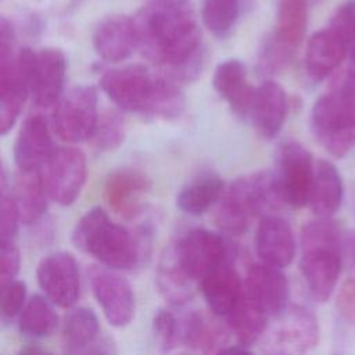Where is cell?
Instances as JSON below:
<instances>
[{"instance_id": "33", "label": "cell", "mask_w": 355, "mask_h": 355, "mask_svg": "<svg viewBox=\"0 0 355 355\" xmlns=\"http://www.w3.org/2000/svg\"><path fill=\"white\" fill-rule=\"evenodd\" d=\"M58 324V316L53 304L43 295H32L19 313V331L29 337L50 336Z\"/></svg>"}, {"instance_id": "14", "label": "cell", "mask_w": 355, "mask_h": 355, "mask_svg": "<svg viewBox=\"0 0 355 355\" xmlns=\"http://www.w3.org/2000/svg\"><path fill=\"white\" fill-rule=\"evenodd\" d=\"M244 287L245 297L268 316L280 315L287 309L290 288L280 268L263 262L251 265L247 270Z\"/></svg>"}, {"instance_id": "19", "label": "cell", "mask_w": 355, "mask_h": 355, "mask_svg": "<svg viewBox=\"0 0 355 355\" xmlns=\"http://www.w3.org/2000/svg\"><path fill=\"white\" fill-rule=\"evenodd\" d=\"M54 150L47 121L39 114L28 116L14 143L18 171H42Z\"/></svg>"}, {"instance_id": "10", "label": "cell", "mask_w": 355, "mask_h": 355, "mask_svg": "<svg viewBox=\"0 0 355 355\" xmlns=\"http://www.w3.org/2000/svg\"><path fill=\"white\" fill-rule=\"evenodd\" d=\"M67 60L60 49L46 47L33 51L28 47L29 96L39 108L55 107L62 97Z\"/></svg>"}, {"instance_id": "42", "label": "cell", "mask_w": 355, "mask_h": 355, "mask_svg": "<svg viewBox=\"0 0 355 355\" xmlns=\"http://www.w3.org/2000/svg\"><path fill=\"white\" fill-rule=\"evenodd\" d=\"M19 251L14 241H4L1 243V270H0V280L1 286L15 280V276L19 270Z\"/></svg>"}, {"instance_id": "3", "label": "cell", "mask_w": 355, "mask_h": 355, "mask_svg": "<svg viewBox=\"0 0 355 355\" xmlns=\"http://www.w3.org/2000/svg\"><path fill=\"white\" fill-rule=\"evenodd\" d=\"M316 141L334 158L345 157L355 146V79L347 72L331 82L311 111Z\"/></svg>"}, {"instance_id": "25", "label": "cell", "mask_w": 355, "mask_h": 355, "mask_svg": "<svg viewBox=\"0 0 355 355\" xmlns=\"http://www.w3.org/2000/svg\"><path fill=\"white\" fill-rule=\"evenodd\" d=\"M343 197L344 186L337 166L327 159H318L308 205L319 218H331L340 209Z\"/></svg>"}, {"instance_id": "6", "label": "cell", "mask_w": 355, "mask_h": 355, "mask_svg": "<svg viewBox=\"0 0 355 355\" xmlns=\"http://www.w3.org/2000/svg\"><path fill=\"white\" fill-rule=\"evenodd\" d=\"M97 92L90 85L71 87L54 107L53 129L67 143L90 140L98 121Z\"/></svg>"}, {"instance_id": "9", "label": "cell", "mask_w": 355, "mask_h": 355, "mask_svg": "<svg viewBox=\"0 0 355 355\" xmlns=\"http://www.w3.org/2000/svg\"><path fill=\"white\" fill-rule=\"evenodd\" d=\"M186 273L196 282L226 263L229 245L222 236L207 229H191L173 245Z\"/></svg>"}, {"instance_id": "1", "label": "cell", "mask_w": 355, "mask_h": 355, "mask_svg": "<svg viewBox=\"0 0 355 355\" xmlns=\"http://www.w3.org/2000/svg\"><path fill=\"white\" fill-rule=\"evenodd\" d=\"M139 47L172 80H191L200 71L201 32L186 0H154L136 15Z\"/></svg>"}, {"instance_id": "4", "label": "cell", "mask_w": 355, "mask_h": 355, "mask_svg": "<svg viewBox=\"0 0 355 355\" xmlns=\"http://www.w3.org/2000/svg\"><path fill=\"white\" fill-rule=\"evenodd\" d=\"M71 240L78 250L114 270L133 269L141 257V247L135 234L112 222L100 207L89 209L76 222Z\"/></svg>"}, {"instance_id": "18", "label": "cell", "mask_w": 355, "mask_h": 355, "mask_svg": "<svg viewBox=\"0 0 355 355\" xmlns=\"http://www.w3.org/2000/svg\"><path fill=\"white\" fill-rule=\"evenodd\" d=\"M92 40L97 55L104 61H123L139 47L135 19L121 14L108 15L97 24Z\"/></svg>"}, {"instance_id": "32", "label": "cell", "mask_w": 355, "mask_h": 355, "mask_svg": "<svg viewBox=\"0 0 355 355\" xmlns=\"http://www.w3.org/2000/svg\"><path fill=\"white\" fill-rule=\"evenodd\" d=\"M100 331V324L96 313L85 306H79L68 313L64 329V345L68 355L83 349L85 347L96 343Z\"/></svg>"}, {"instance_id": "28", "label": "cell", "mask_w": 355, "mask_h": 355, "mask_svg": "<svg viewBox=\"0 0 355 355\" xmlns=\"http://www.w3.org/2000/svg\"><path fill=\"white\" fill-rule=\"evenodd\" d=\"M179 337L193 349L211 352L227 340V333L211 315L202 311H193L182 320Z\"/></svg>"}, {"instance_id": "30", "label": "cell", "mask_w": 355, "mask_h": 355, "mask_svg": "<svg viewBox=\"0 0 355 355\" xmlns=\"http://www.w3.org/2000/svg\"><path fill=\"white\" fill-rule=\"evenodd\" d=\"M309 0H277V24L273 39L295 51L304 39L308 22Z\"/></svg>"}, {"instance_id": "11", "label": "cell", "mask_w": 355, "mask_h": 355, "mask_svg": "<svg viewBox=\"0 0 355 355\" xmlns=\"http://www.w3.org/2000/svg\"><path fill=\"white\" fill-rule=\"evenodd\" d=\"M93 295L107 322L115 327L129 324L135 316V294L129 282L114 269L94 266L89 272Z\"/></svg>"}, {"instance_id": "8", "label": "cell", "mask_w": 355, "mask_h": 355, "mask_svg": "<svg viewBox=\"0 0 355 355\" xmlns=\"http://www.w3.org/2000/svg\"><path fill=\"white\" fill-rule=\"evenodd\" d=\"M49 198L60 205H71L80 194L86 180L85 154L73 147H55L42 168Z\"/></svg>"}, {"instance_id": "35", "label": "cell", "mask_w": 355, "mask_h": 355, "mask_svg": "<svg viewBox=\"0 0 355 355\" xmlns=\"http://www.w3.org/2000/svg\"><path fill=\"white\" fill-rule=\"evenodd\" d=\"M344 230L331 218H319L308 222L301 232V251L311 248H330L340 252Z\"/></svg>"}, {"instance_id": "43", "label": "cell", "mask_w": 355, "mask_h": 355, "mask_svg": "<svg viewBox=\"0 0 355 355\" xmlns=\"http://www.w3.org/2000/svg\"><path fill=\"white\" fill-rule=\"evenodd\" d=\"M340 257L344 265L355 269V230H344L340 243Z\"/></svg>"}, {"instance_id": "27", "label": "cell", "mask_w": 355, "mask_h": 355, "mask_svg": "<svg viewBox=\"0 0 355 355\" xmlns=\"http://www.w3.org/2000/svg\"><path fill=\"white\" fill-rule=\"evenodd\" d=\"M10 193L17 204L22 223H35L44 215L49 194L42 171H18Z\"/></svg>"}, {"instance_id": "17", "label": "cell", "mask_w": 355, "mask_h": 355, "mask_svg": "<svg viewBox=\"0 0 355 355\" xmlns=\"http://www.w3.org/2000/svg\"><path fill=\"white\" fill-rule=\"evenodd\" d=\"M255 250L261 262L280 269L288 266L297 250L290 223L277 215L262 216L255 232Z\"/></svg>"}, {"instance_id": "44", "label": "cell", "mask_w": 355, "mask_h": 355, "mask_svg": "<svg viewBox=\"0 0 355 355\" xmlns=\"http://www.w3.org/2000/svg\"><path fill=\"white\" fill-rule=\"evenodd\" d=\"M72 355H108V349L104 344H98V343H93L87 347H85L80 351H76Z\"/></svg>"}, {"instance_id": "47", "label": "cell", "mask_w": 355, "mask_h": 355, "mask_svg": "<svg viewBox=\"0 0 355 355\" xmlns=\"http://www.w3.org/2000/svg\"><path fill=\"white\" fill-rule=\"evenodd\" d=\"M347 73H348L352 79H355V47L349 51V65H348Z\"/></svg>"}, {"instance_id": "16", "label": "cell", "mask_w": 355, "mask_h": 355, "mask_svg": "<svg viewBox=\"0 0 355 355\" xmlns=\"http://www.w3.org/2000/svg\"><path fill=\"white\" fill-rule=\"evenodd\" d=\"M343 265L340 252L336 250H302L300 270L315 301L324 302L330 298L337 286Z\"/></svg>"}, {"instance_id": "39", "label": "cell", "mask_w": 355, "mask_h": 355, "mask_svg": "<svg viewBox=\"0 0 355 355\" xmlns=\"http://www.w3.org/2000/svg\"><path fill=\"white\" fill-rule=\"evenodd\" d=\"M1 287V315L4 319H12L26 304V284L22 280H12Z\"/></svg>"}, {"instance_id": "34", "label": "cell", "mask_w": 355, "mask_h": 355, "mask_svg": "<svg viewBox=\"0 0 355 355\" xmlns=\"http://www.w3.org/2000/svg\"><path fill=\"white\" fill-rule=\"evenodd\" d=\"M241 0H204L202 21L216 37H226L240 15Z\"/></svg>"}, {"instance_id": "20", "label": "cell", "mask_w": 355, "mask_h": 355, "mask_svg": "<svg viewBox=\"0 0 355 355\" xmlns=\"http://www.w3.org/2000/svg\"><path fill=\"white\" fill-rule=\"evenodd\" d=\"M258 215L248 176L232 182L223 191L215 209L216 226L232 236L247 232L251 218Z\"/></svg>"}, {"instance_id": "2", "label": "cell", "mask_w": 355, "mask_h": 355, "mask_svg": "<svg viewBox=\"0 0 355 355\" xmlns=\"http://www.w3.org/2000/svg\"><path fill=\"white\" fill-rule=\"evenodd\" d=\"M100 87L125 112L173 119L184 108V96L176 82L154 75L143 65L105 71L100 78Z\"/></svg>"}, {"instance_id": "7", "label": "cell", "mask_w": 355, "mask_h": 355, "mask_svg": "<svg viewBox=\"0 0 355 355\" xmlns=\"http://www.w3.org/2000/svg\"><path fill=\"white\" fill-rule=\"evenodd\" d=\"M286 205L302 208L308 205L315 175L313 157L301 143L284 141L277 151L275 172Z\"/></svg>"}, {"instance_id": "5", "label": "cell", "mask_w": 355, "mask_h": 355, "mask_svg": "<svg viewBox=\"0 0 355 355\" xmlns=\"http://www.w3.org/2000/svg\"><path fill=\"white\" fill-rule=\"evenodd\" d=\"M319 341L316 316L304 306H290L263 334V355H308Z\"/></svg>"}, {"instance_id": "12", "label": "cell", "mask_w": 355, "mask_h": 355, "mask_svg": "<svg viewBox=\"0 0 355 355\" xmlns=\"http://www.w3.org/2000/svg\"><path fill=\"white\" fill-rule=\"evenodd\" d=\"M39 287L46 298L57 306H72L80 294V275L72 254L58 251L44 257L36 269Z\"/></svg>"}, {"instance_id": "22", "label": "cell", "mask_w": 355, "mask_h": 355, "mask_svg": "<svg viewBox=\"0 0 355 355\" xmlns=\"http://www.w3.org/2000/svg\"><path fill=\"white\" fill-rule=\"evenodd\" d=\"M349 53L344 40L329 26L315 32L305 49V72L312 82L327 78Z\"/></svg>"}, {"instance_id": "48", "label": "cell", "mask_w": 355, "mask_h": 355, "mask_svg": "<svg viewBox=\"0 0 355 355\" xmlns=\"http://www.w3.org/2000/svg\"><path fill=\"white\" fill-rule=\"evenodd\" d=\"M311 1H312V3H315V1H319V0H311Z\"/></svg>"}, {"instance_id": "36", "label": "cell", "mask_w": 355, "mask_h": 355, "mask_svg": "<svg viewBox=\"0 0 355 355\" xmlns=\"http://www.w3.org/2000/svg\"><path fill=\"white\" fill-rule=\"evenodd\" d=\"M125 139V121L114 111H107L98 116L96 129L90 139L98 151H114Z\"/></svg>"}, {"instance_id": "41", "label": "cell", "mask_w": 355, "mask_h": 355, "mask_svg": "<svg viewBox=\"0 0 355 355\" xmlns=\"http://www.w3.org/2000/svg\"><path fill=\"white\" fill-rule=\"evenodd\" d=\"M336 308L338 315L355 329V277L345 280L337 294Z\"/></svg>"}, {"instance_id": "24", "label": "cell", "mask_w": 355, "mask_h": 355, "mask_svg": "<svg viewBox=\"0 0 355 355\" xmlns=\"http://www.w3.org/2000/svg\"><path fill=\"white\" fill-rule=\"evenodd\" d=\"M241 290V277L227 262L201 280L202 297L215 316H227L244 295Z\"/></svg>"}, {"instance_id": "31", "label": "cell", "mask_w": 355, "mask_h": 355, "mask_svg": "<svg viewBox=\"0 0 355 355\" xmlns=\"http://www.w3.org/2000/svg\"><path fill=\"white\" fill-rule=\"evenodd\" d=\"M227 326L241 347H250L266 333L268 315L244 294L227 313Z\"/></svg>"}, {"instance_id": "26", "label": "cell", "mask_w": 355, "mask_h": 355, "mask_svg": "<svg viewBox=\"0 0 355 355\" xmlns=\"http://www.w3.org/2000/svg\"><path fill=\"white\" fill-rule=\"evenodd\" d=\"M225 189V182L218 173H198L178 191L176 207L187 215H202L218 204Z\"/></svg>"}, {"instance_id": "23", "label": "cell", "mask_w": 355, "mask_h": 355, "mask_svg": "<svg viewBox=\"0 0 355 355\" xmlns=\"http://www.w3.org/2000/svg\"><path fill=\"white\" fill-rule=\"evenodd\" d=\"M212 86L227 101L234 114L239 116L250 115L255 89L248 82L244 62L237 58L219 62L212 76Z\"/></svg>"}, {"instance_id": "40", "label": "cell", "mask_w": 355, "mask_h": 355, "mask_svg": "<svg viewBox=\"0 0 355 355\" xmlns=\"http://www.w3.org/2000/svg\"><path fill=\"white\" fill-rule=\"evenodd\" d=\"M153 329L162 349H171L179 336V323L171 311L159 309L153 319Z\"/></svg>"}, {"instance_id": "37", "label": "cell", "mask_w": 355, "mask_h": 355, "mask_svg": "<svg viewBox=\"0 0 355 355\" xmlns=\"http://www.w3.org/2000/svg\"><path fill=\"white\" fill-rule=\"evenodd\" d=\"M1 211H0V237L1 243L4 241H14V237L18 232V225L21 222L19 212L17 208V204L11 196V193L7 191V180L6 173H1Z\"/></svg>"}, {"instance_id": "13", "label": "cell", "mask_w": 355, "mask_h": 355, "mask_svg": "<svg viewBox=\"0 0 355 355\" xmlns=\"http://www.w3.org/2000/svg\"><path fill=\"white\" fill-rule=\"evenodd\" d=\"M29 96L28 47L0 55V133L4 136L17 122Z\"/></svg>"}, {"instance_id": "45", "label": "cell", "mask_w": 355, "mask_h": 355, "mask_svg": "<svg viewBox=\"0 0 355 355\" xmlns=\"http://www.w3.org/2000/svg\"><path fill=\"white\" fill-rule=\"evenodd\" d=\"M17 355H53V354L39 345H26L21 348Z\"/></svg>"}, {"instance_id": "29", "label": "cell", "mask_w": 355, "mask_h": 355, "mask_svg": "<svg viewBox=\"0 0 355 355\" xmlns=\"http://www.w3.org/2000/svg\"><path fill=\"white\" fill-rule=\"evenodd\" d=\"M194 280L182 268L175 247H169L162 255L157 273V284L161 294L173 305L189 301L194 293Z\"/></svg>"}, {"instance_id": "46", "label": "cell", "mask_w": 355, "mask_h": 355, "mask_svg": "<svg viewBox=\"0 0 355 355\" xmlns=\"http://www.w3.org/2000/svg\"><path fill=\"white\" fill-rule=\"evenodd\" d=\"M216 355H252V354L247 351L245 347H227V348H222Z\"/></svg>"}, {"instance_id": "15", "label": "cell", "mask_w": 355, "mask_h": 355, "mask_svg": "<svg viewBox=\"0 0 355 355\" xmlns=\"http://www.w3.org/2000/svg\"><path fill=\"white\" fill-rule=\"evenodd\" d=\"M150 186V179L143 172L122 168L108 175L104 184V198L116 215L129 220L143 211Z\"/></svg>"}, {"instance_id": "21", "label": "cell", "mask_w": 355, "mask_h": 355, "mask_svg": "<svg viewBox=\"0 0 355 355\" xmlns=\"http://www.w3.org/2000/svg\"><path fill=\"white\" fill-rule=\"evenodd\" d=\"M287 111V94L277 82L265 80L255 89L250 116L262 137L273 139L280 133Z\"/></svg>"}, {"instance_id": "38", "label": "cell", "mask_w": 355, "mask_h": 355, "mask_svg": "<svg viewBox=\"0 0 355 355\" xmlns=\"http://www.w3.org/2000/svg\"><path fill=\"white\" fill-rule=\"evenodd\" d=\"M329 28L344 40L349 51L355 47V0H345L336 8Z\"/></svg>"}]
</instances>
